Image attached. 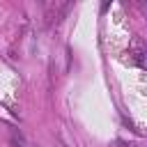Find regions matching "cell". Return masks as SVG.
<instances>
[{
  "mask_svg": "<svg viewBox=\"0 0 147 147\" xmlns=\"http://www.w3.org/2000/svg\"><path fill=\"white\" fill-rule=\"evenodd\" d=\"M55 147H64V145H62V142H55Z\"/></svg>",
  "mask_w": 147,
  "mask_h": 147,
  "instance_id": "2",
  "label": "cell"
},
{
  "mask_svg": "<svg viewBox=\"0 0 147 147\" xmlns=\"http://www.w3.org/2000/svg\"><path fill=\"white\" fill-rule=\"evenodd\" d=\"M9 145H11V147H32V145L28 142V138H25L18 129H9Z\"/></svg>",
  "mask_w": 147,
  "mask_h": 147,
  "instance_id": "1",
  "label": "cell"
}]
</instances>
